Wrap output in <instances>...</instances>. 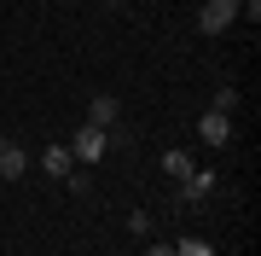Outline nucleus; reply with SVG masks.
Returning <instances> with one entry per match:
<instances>
[{
  "label": "nucleus",
  "mask_w": 261,
  "mask_h": 256,
  "mask_svg": "<svg viewBox=\"0 0 261 256\" xmlns=\"http://www.w3.org/2000/svg\"><path fill=\"white\" fill-rule=\"evenodd\" d=\"M105 152H111V128H93V123H87V128L70 134V157L75 163H99Z\"/></svg>",
  "instance_id": "obj_1"
},
{
  "label": "nucleus",
  "mask_w": 261,
  "mask_h": 256,
  "mask_svg": "<svg viewBox=\"0 0 261 256\" xmlns=\"http://www.w3.org/2000/svg\"><path fill=\"white\" fill-rule=\"evenodd\" d=\"M238 6H244V0H203L197 29H203V35H226V29L238 24Z\"/></svg>",
  "instance_id": "obj_2"
},
{
  "label": "nucleus",
  "mask_w": 261,
  "mask_h": 256,
  "mask_svg": "<svg viewBox=\"0 0 261 256\" xmlns=\"http://www.w3.org/2000/svg\"><path fill=\"white\" fill-rule=\"evenodd\" d=\"M197 134H203V146H226V140H232V117L203 111V117H197Z\"/></svg>",
  "instance_id": "obj_3"
},
{
  "label": "nucleus",
  "mask_w": 261,
  "mask_h": 256,
  "mask_svg": "<svg viewBox=\"0 0 261 256\" xmlns=\"http://www.w3.org/2000/svg\"><path fill=\"white\" fill-rule=\"evenodd\" d=\"M122 117V105H116V94H93V105H87V123L93 128H111Z\"/></svg>",
  "instance_id": "obj_4"
},
{
  "label": "nucleus",
  "mask_w": 261,
  "mask_h": 256,
  "mask_svg": "<svg viewBox=\"0 0 261 256\" xmlns=\"http://www.w3.org/2000/svg\"><path fill=\"white\" fill-rule=\"evenodd\" d=\"M41 169H47V175H58V180H64V175H75L70 146H47V152H41Z\"/></svg>",
  "instance_id": "obj_5"
},
{
  "label": "nucleus",
  "mask_w": 261,
  "mask_h": 256,
  "mask_svg": "<svg viewBox=\"0 0 261 256\" xmlns=\"http://www.w3.org/2000/svg\"><path fill=\"white\" fill-rule=\"evenodd\" d=\"M209 192H215V169H192L180 180V198H209Z\"/></svg>",
  "instance_id": "obj_6"
},
{
  "label": "nucleus",
  "mask_w": 261,
  "mask_h": 256,
  "mask_svg": "<svg viewBox=\"0 0 261 256\" xmlns=\"http://www.w3.org/2000/svg\"><path fill=\"white\" fill-rule=\"evenodd\" d=\"M197 169V163H192V152H180V146H174V152H163V175H174V180H186Z\"/></svg>",
  "instance_id": "obj_7"
},
{
  "label": "nucleus",
  "mask_w": 261,
  "mask_h": 256,
  "mask_svg": "<svg viewBox=\"0 0 261 256\" xmlns=\"http://www.w3.org/2000/svg\"><path fill=\"white\" fill-rule=\"evenodd\" d=\"M29 169V157H23V146H6V152H0V175H6V180H18Z\"/></svg>",
  "instance_id": "obj_8"
},
{
  "label": "nucleus",
  "mask_w": 261,
  "mask_h": 256,
  "mask_svg": "<svg viewBox=\"0 0 261 256\" xmlns=\"http://www.w3.org/2000/svg\"><path fill=\"white\" fill-rule=\"evenodd\" d=\"M232 105H238V87H232V82H221V87H215V105H209V111L232 117Z\"/></svg>",
  "instance_id": "obj_9"
},
{
  "label": "nucleus",
  "mask_w": 261,
  "mask_h": 256,
  "mask_svg": "<svg viewBox=\"0 0 261 256\" xmlns=\"http://www.w3.org/2000/svg\"><path fill=\"white\" fill-rule=\"evenodd\" d=\"M174 256H215L209 239H174Z\"/></svg>",
  "instance_id": "obj_10"
},
{
  "label": "nucleus",
  "mask_w": 261,
  "mask_h": 256,
  "mask_svg": "<svg viewBox=\"0 0 261 256\" xmlns=\"http://www.w3.org/2000/svg\"><path fill=\"white\" fill-rule=\"evenodd\" d=\"M145 256H174V245H163V239H157V245H145Z\"/></svg>",
  "instance_id": "obj_11"
},
{
  "label": "nucleus",
  "mask_w": 261,
  "mask_h": 256,
  "mask_svg": "<svg viewBox=\"0 0 261 256\" xmlns=\"http://www.w3.org/2000/svg\"><path fill=\"white\" fill-rule=\"evenodd\" d=\"M6 146H12V140H6V134H0V152H6Z\"/></svg>",
  "instance_id": "obj_12"
},
{
  "label": "nucleus",
  "mask_w": 261,
  "mask_h": 256,
  "mask_svg": "<svg viewBox=\"0 0 261 256\" xmlns=\"http://www.w3.org/2000/svg\"><path fill=\"white\" fill-rule=\"evenodd\" d=\"M111 6H122V0H111Z\"/></svg>",
  "instance_id": "obj_13"
}]
</instances>
